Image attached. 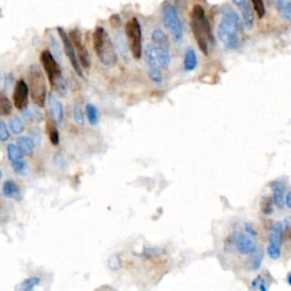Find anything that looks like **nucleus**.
<instances>
[{"label": "nucleus", "instance_id": "obj_40", "mask_svg": "<svg viewBox=\"0 0 291 291\" xmlns=\"http://www.w3.org/2000/svg\"><path fill=\"white\" fill-rule=\"evenodd\" d=\"M285 206L291 208V191L285 195Z\"/></svg>", "mask_w": 291, "mask_h": 291}, {"label": "nucleus", "instance_id": "obj_7", "mask_svg": "<svg viewBox=\"0 0 291 291\" xmlns=\"http://www.w3.org/2000/svg\"><path fill=\"white\" fill-rule=\"evenodd\" d=\"M161 17H163V23L165 27L168 28L170 33L175 40H180L182 38L183 30H182V23L179 17L178 11H176L175 6L166 3L163 5V9H161Z\"/></svg>", "mask_w": 291, "mask_h": 291}, {"label": "nucleus", "instance_id": "obj_6", "mask_svg": "<svg viewBox=\"0 0 291 291\" xmlns=\"http://www.w3.org/2000/svg\"><path fill=\"white\" fill-rule=\"evenodd\" d=\"M125 33L132 56L136 59H139L142 55V32L141 25L137 17H132L126 23Z\"/></svg>", "mask_w": 291, "mask_h": 291}, {"label": "nucleus", "instance_id": "obj_2", "mask_svg": "<svg viewBox=\"0 0 291 291\" xmlns=\"http://www.w3.org/2000/svg\"><path fill=\"white\" fill-rule=\"evenodd\" d=\"M191 30L195 40L204 55H208V49L214 42L211 23L206 16L205 9L200 5H195L191 11Z\"/></svg>", "mask_w": 291, "mask_h": 291}, {"label": "nucleus", "instance_id": "obj_35", "mask_svg": "<svg viewBox=\"0 0 291 291\" xmlns=\"http://www.w3.org/2000/svg\"><path fill=\"white\" fill-rule=\"evenodd\" d=\"M9 138H11V133H9V128L7 127L6 122L0 121V140L6 142Z\"/></svg>", "mask_w": 291, "mask_h": 291}, {"label": "nucleus", "instance_id": "obj_23", "mask_svg": "<svg viewBox=\"0 0 291 291\" xmlns=\"http://www.w3.org/2000/svg\"><path fill=\"white\" fill-rule=\"evenodd\" d=\"M7 156H8V159L11 163H16V161H20L23 158H24V154H23V151L21 150V148L18 147L17 145H14V144H9L7 146Z\"/></svg>", "mask_w": 291, "mask_h": 291}, {"label": "nucleus", "instance_id": "obj_39", "mask_svg": "<svg viewBox=\"0 0 291 291\" xmlns=\"http://www.w3.org/2000/svg\"><path fill=\"white\" fill-rule=\"evenodd\" d=\"M174 3L179 8H182V9L187 8V0H174Z\"/></svg>", "mask_w": 291, "mask_h": 291}, {"label": "nucleus", "instance_id": "obj_36", "mask_svg": "<svg viewBox=\"0 0 291 291\" xmlns=\"http://www.w3.org/2000/svg\"><path fill=\"white\" fill-rule=\"evenodd\" d=\"M65 158L63 156H61L60 154H57L56 156H54V164L57 166V168L60 169V170H63L66 164H65Z\"/></svg>", "mask_w": 291, "mask_h": 291}, {"label": "nucleus", "instance_id": "obj_31", "mask_svg": "<svg viewBox=\"0 0 291 291\" xmlns=\"http://www.w3.org/2000/svg\"><path fill=\"white\" fill-rule=\"evenodd\" d=\"M273 198H269V197H264L262 199L261 202V209L265 215H270L273 212Z\"/></svg>", "mask_w": 291, "mask_h": 291}, {"label": "nucleus", "instance_id": "obj_20", "mask_svg": "<svg viewBox=\"0 0 291 291\" xmlns=\"http://www.w3.org/2000/svg\"><path fill=\"white\" fill-rule=\"evenodd\" d=\"M197 55L196 51L192 48H188L184 54V61H183V68L184 71L187 72H191L196 68H197Z\"/></svg>", "mask_w": 291, "mask_h": 291}, {"label": "nucleus", "instance_id": "obj_19", "mask_svg": "<svg viewBox=\"0 0 291 291\" xmlns=\"http://www.w3.org/2000/svg\"><path fill=\"white\" fill-rule=\"evenodd\" d=\"M274 5L281 17L291 22V0H274Z\"/></svg>", "mask_w": 291, "mask_h": 291}, {"label": "nucleus", "instance_id": "obj_13", "mask_svg": "<svg viewBox=\"0 0 291 291\" xmlns=\"http://www.w3.org/2000/svg\"><path fill=\"white\" fill-rule=\"evenodd\" d=\"M233 4L236 5L239 9V12L241 13L243 23H245L246 27L248 30H251L254 27V6L252 4H250V0H232Z\"/></svg>", "mask_w": 291, "mask_h": 291}, {"label": "nucleus", "instance_id": "obj_34", "mask_svg": "<svg viewBox=\"0 0 291 291\" xmlns=\"http://www.w3.org/2000/svg\"><path fill=\"white\" fill-rule=\"evenodd\" d=\"M251 287L254 289H257L258 291H267V289H269L266 281L262 278V276H257V278L252 281Z\"/></svg>", "mask_w": 291, "mask_h": 291}, {"label": "nucleus", "instance_id": "obj_29", "mask_svg": "<svg viewBox=\"0 0 291 291\" xmlns=\"http://www.w3.org/2000/svg\"><path fill=\"white\" fill-rule=\"evenodd\" d=\"M13 171L15 172V174L24 176L28 173V165L26 164V161L24 159H22L20 161H16V163L12 164Z\"/></svg>", "mask_w": 291, "mask_h": 291}, {"label": "nucleus", "instance_id": "obj_10", "mask_svg": "<svg viewBox=\"0 0 291 291\" xmlns=\"http://www.w3.org/2000/svg\"><path fill=\"white\" fill-rule=\"evenodd\" d=\"M146 60L148 64V76L154 82L160 83L161 80H163V76H161L160 65L158 59H157L154 45H148L146 47Z\"/></svg>", "mask_w": 291, "mask_h": 291}, {"label": "nucleus", "instance_id": "obj_12", "mask_svg": "<svg viewBox=\"0 0 291 291\" xmlns=\"http://www.w3.org/2000/svg\"><path fill=\"white\" fill-rule=\"evenodd\" d=\"M28 92H30V87L26 84L24 80H20L16 82L15 88H14L13 102L15 107L20 111H24L27 107L28 103Z\"/></svg>", "mask_w": 291, "mask_h": 291}, {"label": "nucleus", "instance_id": "obj_32", "mask_svg": "<svg viewBox=\"0 0 291 291\" xmlns=\"http://www.w3.org/2000/svg\"><path fill=\"white\" fill-rule=\"evenodd\" d=\"M73 116L74 121L78 125H84V114L82 111V107H81L79 104H76L73 109Z\"/></svg>", "mask_w": 291, "mask_h": 291}, {"label": "nucleus", "instance_id": "obj_41", "mask_svg": "<svg viewBox=\"0 0 291 291\" xmlns=\"http://www.w3.org/2000/svg\"><path fill=\"white\" fill-rule=\"evenodd\" d=\"M285 231H287V236L289 239H291V223H287V227H285Z\"/></svg>", "mask_w": 291, "mask_h": 291}, {"label": "nucleus", "instance_id": "obj_15", "mask_svg": "<svg viewBox=\"0 0 291 291\" xmlns=\"http://www.w3.org/2000/svg\"><path fill=\"white\" fill-rule=\"evenodd\" d=\"M3 195L8 199H13L15 202L22 200V191L17 183L13 180H6L3 184Z\"/></svg>", "mask_w": 291, "mask_h": 291}, {"label": "nucleus", "instance_id": "obj_1", "mask_svg": "<svg viewBox=\"0 0 291 291\" xmlns=\"http://www.w3.org/2000/svg\"><path fill=\"white\" fill-rule=\"evenodd\" d=\"M240 18L238 14L230 7L224 8L217 27V36L225 48H238L240 44Z\"/></svg>", "mask_w": 291, "mask_h": 291}, {"label": "nucleus", "instance_id": "obj_4", "mask_svg": "<svg viewBox=\"0 0 291 291\" xmlns=\"http://www.w3.org/2000/svg\"><path fill=\"white\" fill-rule=\"evenodd\" d=\"M40 61L47 76H48L51 89L59 96H65L66 91H68V83L65 82L60 66L54 58V55L49 50H44L40 55Z\"/></svg>", "mask_w": 291, "mask_h": 291}, {"label": "nucleus", "instance_id": "obj_27", "mask_svg": "<svg viewBox=\"0 0 291 291\" xmlns=\"http://www.w3.org/2000/svg\"><path fill=\"white\" fill-rule=\"evenodd\" d=\"M47 132H48V137L50 139V142L54 146H57L59 144V133L57 127L55 126V124L51 121L47 122Z\"/></svg>", "mask_w": 291, "mask_h": 291}, {"label": "nucleus", "instance_id": "obj_11", "mask_svg": "<svg viewBox=\"0 0 291 291\" xmlns=\"http://www.w3.org/2000/svg\"><path fill=\"white\" fill-rule=\"evenodd\" d=\"M70 38L72 40L73 45L75 47L76 54H78L80 64L84 69H89L90 64H91V60H90V55L88 49L85 48V46L82 42V37H81V33L78 28H74V30L70 31Z\"/></svg>", "mask_w": 291, "mask_h": 291}, {"label": "nucleus", "instance_id": "obj_26", "mask_svg": "<svg viewBox=\"0 0 291 291\" xmlns=\"http://www.w3.org/2000/svg\"><path fill=\"white\" fill-rule=\"evenodd\" d=\"M9 126H11V130L14 135H22L25 130L24 123H23L22 118L18 116H14L11 121H9Z\"/></svg>", "mask_w": 291, "mask_h": 291}, {"label": "nucleus", "instance_id": "obj_3", "mask_svg": "<svg viewBox=\"0 0 291 291\" xmlns=\"http://www.w3.org/2000/svg\"><path fill=\"white\" fill-rule=\"evenodd\" d=\"M93 49L97 57L104 65L115 66L117 63V54L108 33L103 26H97L92 36Z\"/></svg>", "mask_w": 291, "mask_h": 291}, {"label": "nucleus", "instance_id": "obj_38", "mask_svg": "<svg viewBox=\"0 0 291 291\" xmlns=\"http://www.w3.org/2000/svg\"><path fill=\"white\" fill-rule=\"evenodd\" d=\"M245 231L247 232V235H249L251 237H256L257 236V231L252 227L251 223H245Z\"/></svg>", "mask_w": 291, "mask_h": 291}, {"label": "nucleus", "instance_id": "obj_14", "mask_svg": "<svg viewBox=\"0 0 291 291\" xmlns=\"http://www.w3.org/2000/svg\"><path fill=\"white\" fill-rule=\"evenodd\" d=\"M236 247L237 250L241 255H251L256 251V242L252 239V237L249 235H240L236 239Z\"/></svg>", "mask_w": 291, "mask_h": 291}, {"label": "nucleus", "instance_id": "obj_5", "mask_svg": "<svg viewBox=\"0 0 291 291\" xmlns=\"http://www.w3.org/2000/svg\"><path fill=\"white\" fill-rule=\"evenodd\" d=\"M30 74H28V80H30V92L33 103L38 106L42 107L45 105V100L47 96V80L46 76L42 72L39 65H31Z\"/></svg>", "mask_w": 291, "mask_h": 291}, {"label": "nucleus", "instance_id": "obj_33", "mask_svg": "<svg viewBox=\"0 0 291 291\" xmlns=\"http://www.w3.org/2000/svg\"><path fill=\"white\" fill-rule=\"evenodd\" d=\"M252 6H254V9L257 15H258L260 18L263 17L265 15V6H264V2L263 0H250Z\"/></svg>", "mask_w": 291, "mask_h": 291}, {"label": "nucleus", "instance_id": "obj_16", "mask_svg": "<svg viewBox=\"0 0 291 291\" xmlns=\"http://www.w3.org/2000/svg\"><path fill=\"white\" fill-rule=\"evenodd\" d=\"M272 193H273V202L279 208H283L285 205V189L284 185L279 181H273L271 183Z\"/></svg>", "mask_w": 291, "mask_h": 291}, {"label": "nucleus", "instance_id": "obj_18", "mask_svg": "<svg viewBox=\"0 0 291 291\" xmlns=\"http://www.w3.org/2000/svg\"><path fill=\"white\" fill-rule=\"evenodd\" d=\"M155 50H156V55H157V59L159 61L160 68L163 69H168L170 64H171V56H170V46H156Z\"/></svg>", "mask_w": 291, "mask_h": 291}, {"label": "nucleus", "instance_id": "obj_21", "mask_svg": "<svg viewBox=\"0 0 291 291\" xmlns=\"http://www.w3.org/2000/svg\"><path fill=\"white\" fill-rule=\"evenodd\" d=\"M17 146L21 148L23 154L25 156H32L35 152V142L30 137H20L17 139Z\"/></svg>", "mask_w": 291, "mask_h": 291}, {"label": "nucleus", "instance_id": "obj_25", "mask_svg": "<svg viewBox=\"0 0 291 291\" xmlns=\"http://www.w3.org/2000/svg\"><path fill=\"white\" fill-rule=\"evenodd\" d=\"M152 44L156 46H170L168 37L161 30H155L151 33Z\"/></svg>", "mask_w": 291, "mask_h": 291}, {"label": "nucleus", "instance_id": "obj_30", "mask_svg": "<svg viewBox=\"0 0 291 291\" xmlns=\"http://www.w3.org/2000/svg\"><path fill=\"white\" fill-rule=\"evenodd\" d=\"M0 112L4 116H7L12 113V104L5 94H3L2 98H0Z\"/></svg>", "mask_w": 291, "mask_h": 291}, {"label": "nucleus", "instance_id": "obj_8", "mask_svg": "<svg viewBox=\"0 0 291 291\" xmlns=\"http://www.w3.org/2000/svg\"><path fill=\"white\" fill-rule=\"evenodd\" d=\"M57 31H58V35L60 37V40L63 42V48L65 51V55L68 57L71 65H72L73 70L76 72L79 76H83L82 73V66L80 64V60H79V57L78 54H76V50H75V47L73 45L72 40H71L70 35L65 32V30L63 27H58L57 28Z\"/></svg>", "mask_w": 291, "mask_h": 291}, {"label": "nucleus", "instance_id": "obj_9", "mask_svg": "<svg viewBox=\"0 0 291 291\" xmlns=\"http://www.w3.org/2000/svg\"><path fill=\"white\" fill-rule=\"evenodd\" d=\"M283 239V225L281 222H276L272 227L270 233V243L267 246V254L272 260H279L281 256V246Z\"/></svg>", "mask_w": 291, "mask_h": 291}, {"label": "nucleus", "instance_id": "obj_24", "mask_svg": "<svg viewBox=\"0 0 291 291\" xmlns=\"http://www.w3.org/2000/svg\"><path fill=\"white\" fill-rule=\"evenodd\" d=\"M85 115H87L88 121L91 125H97L99 122V112L98 108L94 106V105L88 104L87 106H85Z\"/></svg>", "mask_w": 291, "mask_h": 291}, {"label": "nucleus", "instance_id": "obj_42", "mask_svg": "<svg viewBox=\"0 0 291 291\" xmlns=\"http://www.w3.org/2000/svg\"><path fill=\"white\" fill-rule=\"evenodd\" d=\"M287 280H288V283L291 285V273H289V274H288Z\"/></svg>", "mask_w": 291, "mask_h": 291}, {"label": "nucleus", "instance_id": "obj_37", "mask_svg": "<svg viewBox=\"0 0 291 291\" xmlns=\"http://www.w3.org/2000/svg\"><path fill=\"white\" fill-rule=\"evenodd\" d=\"M31 139L32 141L35 142V145L37 146H39L41 144V141H42V136H41V133L39 130H33L31 132Z\"/></svg>", "mask_w": 291, "mask_h": 291}, {"label": "nucleus", "instance_id": "obj_17", "mask_svg": "<svg viewBox=\"0 0 291 291\" xmlns=\"http://www.w3.org/2000/svg\"><path fill=\"white\" fill-rule=\"evenodd\" d=\"M49 108L51 116L57 123H61L64 118V108L63 105L59 102L58 99L55 98L52 94L49 96Z\"/></svg>", "mask_w": 291, "mask_h": 291}, {"label": "nucleus", "instance_id": "obj_22", "mask_svg": "<svg viewBox=\"0 0 291 291\" xmlns=\"http://www.w3.org/2000/svg\"><path fill=\"white\" fill-rule=\"evenodd\" d=\"M41 279L39 276H30L17 285L15 291H35V289L39 285Z\"/></svg>", "mask_w": 291, "mask_h": 291}, {"label": "nucleus", "instance_id": "obj_28", "mask_svg": "<svg viewBox=\"0 0 291 291\" xmlns=\"http://www.w3.org/2000/svg\"><path fill=\"white\" fill-rule=\"evenodd\" d=\"M251 262H250V266L251 270H258L261 267L262 262H263V257H264V252L262 249H256L254 254H251Z\"/></svg>", "mask_w": 291, "mask_h": 291}]
</instances>
